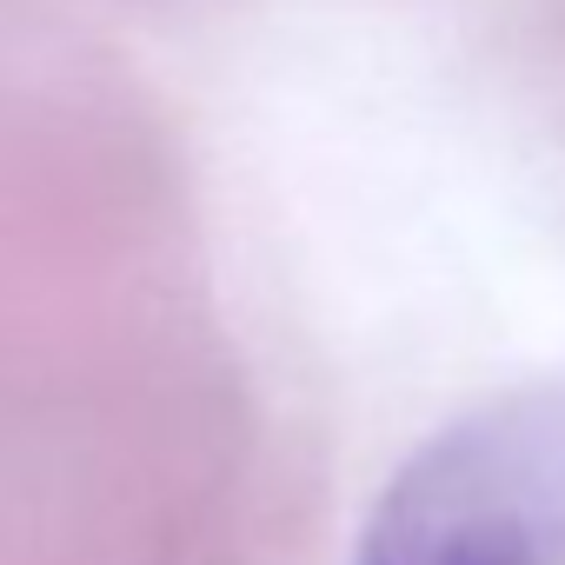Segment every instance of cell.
Wrapping results in <instances>:
<instances>
[{
	"mask_svg": "<svg viewBox=\"0 0 565 565\" xmlns=\"http://www.w3.org/2000/svg\"><path fill=\"white\" fill-rule=\"evenodd\" d=\"M360 565H565V380L439 433L380 499Z\"/></svg>",
	"mask_w": 565,
	"mask_h": 565,
	"instance_id": "1",
	"label": "cell"
}]
</instances>
